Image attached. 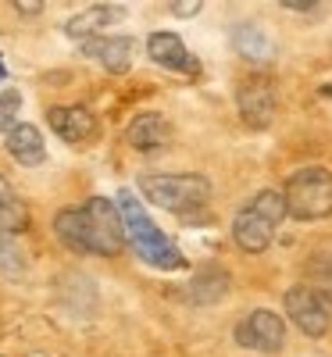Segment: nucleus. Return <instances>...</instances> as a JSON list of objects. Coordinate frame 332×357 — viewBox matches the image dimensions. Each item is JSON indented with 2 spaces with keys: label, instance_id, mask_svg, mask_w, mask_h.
<instances>
[{
  "label": "nucleus",
  "instance_id": "nucleus-1",
  "mask_svg": "<svg viewBox=\"0 0 332 357\" xmlns=\"http://www.w3.org/2000/svg\"><path fill=\"white\" fill-rule=\"evenodd\" d=\"M118 218H121V229H126V243L136 250V254L147 261L150 268H164V271H175V268H186V258L182 250L161 233V229L150 222L147 207H143L133 190H121L118 193Z\"/></svg>",
  "mask_w": 332,
  "mask_h": 357
},
{
  "label": "nucleus",
  "instance_id": "nucleus-2",
  "mask_svg": "<svg viewBox=\"0 0 332 357\" xmlns=\"http://www.w3.org/2000/svg\"><path fill=\"white\" fill-rule=\"evenodd\" d=\"M139 190L154 207H164L179 218H190L197 207L211 200V182L204 175H143Z\"/></svg>",
  "mask_w": 332,
  "mask_h": 357
},
{
  "label": "nucleus",
  "instance_id": "nucleus-3",
  "mask_svg": "<svg viewBox=\"0 0 332 357\" xmlns=\"http://www.w3.org/2000/svg\"><path fill=\"white\" fill-rule=\"evenodd\" d=\"M286 215L297 222H318L332 215V172L329 168H300L289 175L286 190Z\"/></svg>",
  "mask_w": 332,
  "mask_h": 357
},
{
  "label": "nucleus",
  "instance_id": "nucleus-4",
  "mask_svg": "<svg viewBox=\"0 0 332 357\" xmlns=\"http://www.w3.org/2000/svg\"><path fill=\"white\" fill-rule=\"evenodd\" d=\"M82 229H86V254L115 258L126 247V229H121L118 207L108 197H93L82 207Z\"/></svg>",
  "mask_w": 332,
  "mask_h": 357
},
{
  "label": "nucleus",
  "instance_id": "nucleus-5",
  "mask_svg": "<svg viewBox=\"0 0 332 357\" xmlns=\"http://www.w3.org/2000/svg\"><path fill=\"white\" fill-rule=\"evenodd\" d=\"M286 314L304 336H325L329 332V322H332V311H329V300L322 297L318 289L311 286H293L286 293Z\"/></svg>",
  "mask_w": 332,
  "mask_h": 357
},
{
  "label": "nucleus",
  "instance_id": "nucleus-6",
  "mask_svg": "<svg viewBox=\"0 0 332 357\" xmlns=\"http://www.w3.org/2000/svg\"><path fill=\"white\" fill-rule=\"evenodd\" d=\"M236 343L246 350H261V354H279L286 343V322L272 311H254L251 318H243L236 325Z\"/></svg>",
  "mask_w": 332,
  "mask_h": 357
},
{
  "label": "nucleus",
  "instance_id": "nucleus-7",
  "mask_svg": "<svg viewBox=\"0 0 332 357\" xmlns=\"http://www.w3.org/2000/svg\"><path fill=\"white\" fill-rule=\"evenodd\" d=\"M240 100V115L251 129H264L275 118V82L268 75H251L236 93Z\"/></svg>",
  "mask_w": 332,
  "mask_h": 357
},
{
  "label": "nucleus",
  "instance_id": "nucleus-8",
  "mask_svg": "<svg viewBox=\"0 0 332 357\" xmlns=\"http://www.w3.org/2000/svg\"><path fill=\"white\" fill-rule=\"evenodd\" d=\"M47 122H50V129L72 143V146H82V143H90L97 136V118L93 111L86 108H79V104H65V108H50L47 111Z\"/></svg>",
  "mask_w": 332,
  "mask_h": 357
},
{
  "label": "nucleus",
  "instance_id": "nucleus-9",
  "mask_svg": "<svg viewBox=\"0 0 332 357\" xmlns=\"http://www.w3.org/2000/svg\"><path fill=\"white\" fill-rule=\"evenodd\" d=\"M82 50H86V57H97L108 72L121 75L133 68V57H136V44L133 36H93L82 44Z\"/></svg>",
  "mask_w": 332,
  "mask_h": 357
},
{
  "label": "nucleus",
  "instance_id": "nucleus-10",
  "mask_svg": "<svg viewBox=\"0 0 332 357\" xmlns=\"http://www.w3.org/2000/svg\"><path fill=\"white\" fill-rule=\"evenodd\" d=\"M147 54H150L154 65H161V68H172V72H182V75L197 72V57L186 50V44L175 32H154L147 39Z\"/></svg>",
  "mask_w": 332,
  "mask_h": 357
},
{
  "label": "nucleus",
  "instance_id": "nucleus-11",
  "mask_svg": "<svg viewBox=\"0 0 332 357\" xmlns=\"http://www.w3.org/2000/svg\"><path fill=\"white\" fill-rule=\"evenodd\" d=\"M4 143H8V154L18 164H26V168H36V164L47 161V143H43L36 125H29V122H18L14 129L4 136Z\"/></svg>",
  "mask_w": 332,
  "mask_h": 357
},
{
  "label": "nucleus",
  "instance_id": "nucleus-12",
  "mask_svg": "<svg viewBox=\"0 0 332 357\" xmlns=\"http://www.w3.org/2000/svg\"><path fill=\"white\" fill-rule=\"evenodd\" d=\"M168 136H172L168 118H164V115H154V111L133 118L129 133H126L129 146H133V151H139V154H150V151H157V146H164V143H168Z\"/></svg>",
  "mask_w": 332,
  "mask_h": 357
},
{
  "label": "nucleus",
  "instance_id": "nucleus-13",
  "mask_svg": "<svg viewBox=\"0 0 332 357\" xmlns=\"http://www.w3.org/2000/svg\"><path fill=\"white\" fill-rule=\"evenodd\" d=\"M121 18H126V8H118V4H97V8H86L82 15L68 18L65 32L75 36V39H93V36H100L104 26L121 22Z\"/></svg>",
  "mask_w": 332,
  "mask_h": 357
},
{
  "label": "nucleus",
  "instance_id": "nucleus-14",
  "mask_svg": "<svg viewBox=\"0 0 332 357\" xmlns=\"http://www.w3.org/2000/svg\"><path fill=\"white\" fill-rule=\"evenodd\" d=\"M233 236H236V243L246 250V254H261V250L272 247L275 229L268 225L264 218H257L254 211H240L236 222H233Z\"/></svg>",
  "mask_w": 332,
  "mask_h": 357
},
{
  "label": "nucleus",
  "instance_id": "nucleus-15",
  "mask_svg": "<svg viewBox=\"0 0 332 357\" xmlns=\"http://www.w3.org/2000/svg\"><path fill=\"white\" fill-rule=\"evenodd\" d=\"M225 293H229V276H225L222 268H204L190 279V286H186V297L193 304H218Z\"/></svg>",
  "mask_w": 332,
  "mask_h": 357
},
{
  "label": "nucleus",
  "instance_id": "nucleus-16",
  "mask_svg": "<svg viewBox=\"0 0 332 357\" xmlns=\"http://www.w3.org/2000/svg\"><path fill=\"white\" fill-rule=\"evenodd\" d=\"M26 229H29V207L11 190V182L0 175V233L18 236V233H26Z\"/></svg>",
  "mask_w": 332,
  "mask_h": 357
},
{
  "label": "nucleus",
  "instance_id": "nucleus-17",
  "mask_svg": "<svg viewBox=\"0 0 332 357\" xmlns=\"http://www.w3.org/2000/svg\"><path fill=\"white\" fill-rule=\"evenodd\" d=\"M54 233L75 254H86V229H82V207H65L54 215Z\"/></svg>",
  "mask_w": 332,
  "mask_h": 357
},
{
  "label": "nucleus",
  "instance_id": "nucleus-18",
  "mask_svg": "<svg viewBox=\"0 0 332 357\" xmlns=\"http://www.w3.org/2000/svg\"><path fill=\"white\" fill-rule=\"evenodd\" d=\"M236 50L243 57L257 61V65H264V61L272 57V39H268L257 26H243V29H236Z\"/></svg>",
  "mask_w": 332,
  "mask_h": 357
},
{
  "label": "nucleus",
  "instance_id": "nucleus-19",
  "mask_svg": "<svg viewBox=\"0 0 332 357\" xmlns=\"http://www.w3.org/2000/svg\"><path fill=\"white\" fill-rule=\"evenodd\" d=\"M246 211H254L257 218H264L268 225L275 229V225L286 218V200H282L279 190H261V193L251 200V207H246Z\"/></svg>",
  "mask_w": 332,
  "mask_h": 357
},
{
  "label": "nucleus",
  "instance_id": "nucleus-20",
  "mask_svg": "<svg viewBox=\"0 0 332 357\" xmlns=\"http://www.w3.org/2000/svg\"><path fill=\"white\" fill-rule=\"evenodd\" d=\"M18 111H22V93L4 90V93H0V133H4V136L18 125Z\"/></svg>",
  "mask_w": 332,
  "mask_h": 357
},
{
  "label": "nucleus",
  "instance_id": "nucleus-21",
  "mask_svg": "<svg viewBox=\"0 0 332 357\" xmlns=\"http://www.w3.org/2000/svg\"><path fill=\"white\" fill-rule=\"evenodd\" d=\"M311 276H315L325 289H332V250H325V254H315V258H311Z\"/></svg>",
  "mask_w": 332,
  "mask_h": 357
},
{
  "label": "nucleus",
  "instance_id": "nucleus-22",
  "mask_svg": "<svg viewBox=\"0 0 332 357\" xmlns=\"http://www.w3.org/2000/svg\"><path fill=\"white\" fill-rule=\"evenodd\" d=\"M172 8V15H179V18H193L204 4H200V0H190V4H182V0H175V4H168Z\"/></svg>",
  "mask_w": 332,
  "mask_h": 357
},
{
  "label": "nucleus",
  "instance_id": "nucleus-23",
  "mask_svg": "<svg viewBox=\"0 0 332 357\" xmlns=\"http://www.w3.org/2000/svg\"><path fill=\"white\" fill-rule=\"evenodd\" d=\"M11 8L22 11V15H39V11H43V4H39V0H14Z\"/></svg>",
  "mask_w": 332,
  "mask_h": 357
},
{
  "label": "nucleus",
  "instance_id": "nucleus-24",
  "mask_svg": "<svg viewBox=\"0 0 332 357\" xmlns=\"http://www.w3.org/2000/svg\"><path fill=\"white\" fill-rule=\"evenodd\" d=\"M279 8H289V11H311V8H318L315 0H282Z\"/></svg>",
  "mask_w": 332,
  "mask_h": 357
},
{
  "label": "nucleus",
  "instance_id": "nucleus-25",
  "mask_svg": "<svg viewBox=\"0 0 332 357\" xmlns=\"http://www.w3.org/2000/svg\"><path fill=\"white\" fill-rule=\"evenodd\" d=\"M0 79H4V61H0Z\"/></svg>",
  "mask_w": 332,
  "mask_h": 357
}]
</instances>
